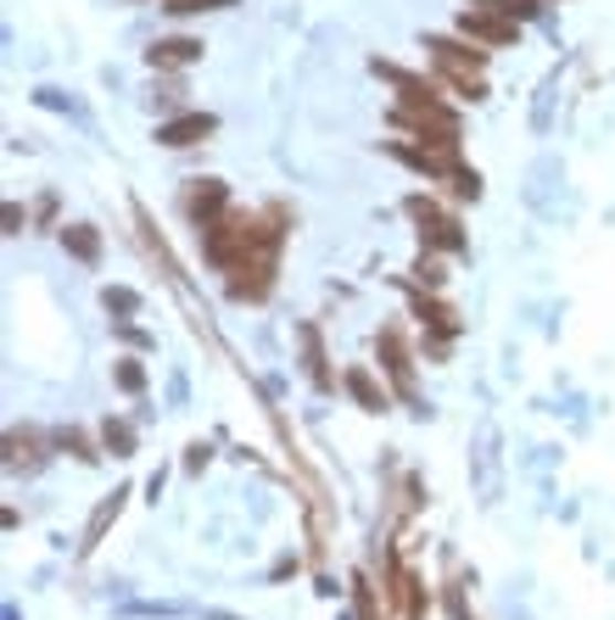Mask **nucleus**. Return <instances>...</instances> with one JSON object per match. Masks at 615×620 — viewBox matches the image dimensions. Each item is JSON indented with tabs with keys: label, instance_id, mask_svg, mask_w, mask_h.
<instances>
[{
	"label": "nucleus",
	"instance_id": "1",
	"mask_svg": "<svg viewBox=\"0 0 615 620\" xmlns=\"http://www.w3.org/2000/svg\"><path fill=\"white\" fill-rule=\"evenodd\" d=\"M425 51H431L436 78L454 84V90H459L465 101H481V96H487V84H481L487 51H481V45H465V40H448V34H431V40H425Z\"/></svg>",
	"mask_w": 615,
	"mask_h": 620
},
{
	"label": "nucleus",
	"instance_id": "2",
	"mask_svg": "<svg viewBox=\"0 0 615 620\" xmlns=\"http://www.w3.org/2000/svg\"><path fill=\"white\" fill-rule=\"evenodd\" d=\"M459 34L470 40V45H492V51H503V45H515L520 40V23L515 18H503L492 0H465L459 7Z\"/></svg>",
	"mask_w": 615,
	"mask_h": 620
},
{
	"label": "nucleus",
	"instance_id": "3",
	"mask_svg": "<svg viewBox=\"0 0 615 620\" xmlns=\"http://www.w3.org/2000/svg\"><path fill=\"white\" fill-rule=\"evenodd\" d=\"M403 207H409V218L420 224L425 252H448V257H454V252H465V229H459V218H454V213H443L431 196H409Z\"/></svg>",
	"mask_w": 615,
	"mask_h": 620
},
{
	"label": "nucleus",
	"instance_id": "4",
	"mask_svg": "<svg viewBox=\"0 0 615 620\" xmlns=\"http://www.w3.org/2000/svg\"><path fill=\"white\" fill-rule=\"evenodd\" d=\"M275 263H280V246H263V252L241 257L230 269V297L235 302H263L275 291Z\"/></svg>",
	"mask_w": 615,
	"mask_h": 620
},
{
	"label": "nucleus",
	"instance_id": "5",
	"mask_svg": "<svg viewBox=\"0 0 615 620\" xmlns=\"http://www.w3.org/2000/svg\"><path fill=\"white\" fill-rule=\"evenodd\" d=\"M375 352H381V370L392 375V392L414 403V352H409L403 330H397V324H386V330L375 335Z\"/></svg>",
	"mask_w": 615,
	"mask_h": 620
},
{
	"label": "nucleus",
	"instance_id": "6",
	"mask_svg": "<svg viewBox=\"0 0 615 620\" xmlns=\"http://www.w3.org/2000/svg\"><path fill=\"white\" fill-rule=\"evenodd\" d=\"M208 135H219V118H213V113H180V118H168V124H157V146H168V151H185V146H202Z\"/></svg>",
	"mask_w": 615,
	"mask_h": 620
},
{
	"label": "nucleus",
	"instance_id": "7",
	"mask_svg": "<svg viewBox=\"0 0 615 620\" xmlns=\"http://www.w3.org/2000/svg\"><path fill=\"white\" fill-rule=\"evenodd\" d=\"M185 213H191V224H197V235H202L213 218H224V213H230V185H224V180H191V191H185Z\"/></svg>",
	"mask_w": 615,
	"mask_h": 620
},
{
	"label": "nucleus",
	"instance_id": "8",
	"mask_svg": "<svg viewBox=\"0 0 615 620\" xmlns=\"http://www.w3.org/2000/svg\"><path fill=\"white\" fill-rule=\"evenodd\" d=\"M409 308H414V319L431 330V335H459V313L443 302V297H425V291H409Z\"/></svg>",
	"mask_w": 615,
	"mask_h": 620
},
{
	"label": "nucleus",
	"instance_id": "9",
	"mask_svg": "<svg viewBox=\"0 0 615 620\" xmlns=\"http://www.w3.org/2000/svg\"><path fill=\"white\" fill-rule=\"evenodd\" d=\"M151 67L157 73H168V67H191V62H202V40H191V34H168V40H151Z\"/></svg>",
	"mask_w": 615,
	"mask_h": 620
},
{
	"label": "nucleus",
	"instance_id": "10",
	"mask_svg": "<svg viewBox=\"0 0 615 620\" xmlns=\"http://www.w3.org/2000/svg\"><path fill=\"white\" fill-rule=\"evenodd\" d=\"M341 386L353 392V403H359L364 414H386V386H375V375H370L364 364L347 370V375H341Z\"/></svg>",
	"mask_w": 615,
	"mask_h": 620
},
{
	"label": "nucleus",
	"instance_id": "11",
	"mask_svg": "<svg viewBox=\"0 0 615 620\" xmlns=\"http://www.w3.org/2000/svg\"><path fill=\"white\" fill-rule=\"evenodd\" d=\"M297 341H303V364H308V381H314L319 392H330V386H336V375H330V364H325L319 324H303V330H297Z\"/></svg>",
	"mask_w": 615,
	"mask_h": 620
},
{
	"label": "nucleus",
	"instance_id": "12",
	"mask_svg": "<svg viewBox=\"0 0 615 620\" xmlns=\"http://www.w3.org/2000/svg\"><path fill=\"white\" fill-rule=\"evenodd\" d=\"M62 246L78 263H102V229L96 224H62Z\"/></svg>",
	"mask_w": 615,
	"mask_h": 620
},
{
	"label": "nucleus",
	"instance_id": "13",
	"mask_svg": "<svg viewBox=\"0 0 615 620\" xmlns=\"http://www.w3.org/2000/svg\"><path fill=\"white\" fill-rule=\"evenodd\" d=\"M7 464H12V470H40V464H45L34 430H12V436H7Z\"/></svg>",
	"mask_w": 615,
	"mask_h": 620
},
{
	"label": "nucleus",
	"instance_id": "14",
	"mask_svg": "<svg viewBox=\"0 0 615 620\" xmlns=\"http://www.w3.org/2000/svg\"><path fill=\"white\" fill-rule=\"evenodd\" d=\"M124 498H129V487H118V492H113V498H107V503H102V509L91 514V525H84V554H91V548H96V543L107 537V525L118 520V509H124Z\"/></svg>",
	"mask_w": 615,
	"mask_h": 620
},
{
	"label": "nucleus",
	"instance_id": "15",
	"mask_svg": "<svg viewBox=\"0 0 615 620\" xmlns=\"http://www.w3.org/2000/svg\"><path fill=\"white\" fill-rule=\"evenodd\" d=\"M102 448H107L113 459H129V453H135V430H129L124 419H107V425H102Z\"/></svg>",
	"mask_w": 615,
	"mask_h": 620
},
{
	"label": "nucleus",
	"instance_id": "16",
	"mask_svg": "<svg viewBox=\"0 0 615 620\" xmlns=\"http://www.w3.org/2000/svg\"><path fill=\"white\" fill-rule=\"evenodd\" d=\"M113 381H118V392L140 397V392H146V370H140V359H118V364H113Z\"/></svg>",
	"mask_w": 615,
	"mask_h": 620
},
{
	"label": "nucleus",
	"instance_id": "17",
	"mask_svg": "<svg viewBox=\"0 0 615 620\" xmlns=\"http://www.w3.org/2000/svg\"><path fill=\"white\" fill-rule=\"evenodd\" d=\"M102 302H107V313H118V319H135V313H140V297H135L129 286H107Z\"/></svg>",
	"mask_w": 615,
	"mask_h": 620
},
{
	"label": "nucleus",
	"instance_id": "18",
	"mask_svg": "<svg viewBox=\"0 0 615 620\" xmlns=\"http://www.w3.org/2000/svg\"><path fill=\"white\" fill-rule=\"evenodd\" d=\"M56 448H67V453H73V459H84V464H96V459H102V453H96V441L84 436V430H62V436H56Z\"/></svg>",
	"mask_w": 615,
	"mask_h": 620
},
{
	"label": "nucleus",
	"instance_id": "19",
	"mask_svg": "<svg viewBox=\"0 0 615 620\" xmlns=\"http://www.w3.org/2000/svg\"><path fill=\"white\" fill-rule=\"evenodd\" d=\"M448 275H443V263H436V252H420V263H414V286H425V291H436Z\"/></svg>",
	"mask_w": 615,
	"mask_h": 620
},
{
	"label": "nucleus",
	"instance_id": "20",
	"mask_svg": "<svg viewBox=\"0 0 615 620\" xmlns=\"http://www.w3.org/2000/svg\"><path fill=\"white\" fill-rule=\"evenodd\" d=\"M492 7L503 12V18H515V23H526V18H538L549 0H492Z\"/></svg>",
	"mask_w": 615,
	"mask_h": 620
},
{
	"label": "nucleus",
	"instance_id": "21",
	"mask_svg": "<svg viewBox=\"0 0 615 620\" xmlns=\"http://www.w3.org/2000/svg\"><path fill=\"white\" fill-rule=\"evenodd\" d=\"M213 7H230V0H162L168 18H191V12H213Z\"/></svg>",
	"mask_w": 615,
	"mask_h": 620
},
{
	"label": "nucleus",
	"instance_id": "22",
	"mask_svg": "<svg viewBox=\"0 0 615 620\" xmlns=\"http://www.w3.org/2000/svg\"><path fill=\"white\" fill-rule=\"evenodd\" d=\"M454 196H459V202H476V196H481L476 168H465V162H459V173H454Z\"/></svg>",
	"mask_w": 615,
	"mask_h": 620
},
{
	"label": "nucleus",
	"instance_id": "23",
	"mask_svg": "<svg viewBox=\"0 0 615 620\" xmlns=\"http://www.w3.org/2000/svg\"><path fill=\"white\" fill-rule=\"evenodd\" d=\"M151 96H157L162 107H180V96H185V90H180V78H162V90H151Z\"/></svg>",
	"mask_w": 615,
	"mask_h": 620
}]
</instances>
